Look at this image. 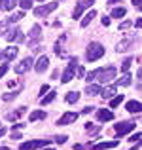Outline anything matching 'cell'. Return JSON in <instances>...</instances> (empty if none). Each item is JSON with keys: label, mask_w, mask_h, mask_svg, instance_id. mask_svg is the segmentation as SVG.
I'll use <instances>...</instances> for the list:
<instances>
[{"label": "cell", "mask_w": 142, "mask_h": 150, "mask_svg": "<svg viewBox=\"0 0 142 150\" xmlns=\"http://www.w3.org/2000/svg\"><path fill=\"white\" fill-rule=\"evenodd\" d=\"M74 150H84V146H82V144H76V146H74Z\"/></svg>", "instance_id": "46"}, {"label": "cell", "mask_w": 142, "mask_h": 150, "mask_svg": "<svg viewBox=\"0 0 142 150\" xmlns=\"http://www.w3.org/2000/svg\"><path fill=\"white\" fill-rule=\"evenodd\" d=\"M129 27H131V21H123L120 25V30H125V29H129Z\"/></svg>", "instance_id": "35"}, {"label": "cell", "mask_w": 142, "mask_h": 150, "mask_svg": "<svg viewBox=\"0 0 142 150\" xmlns=\"http://www.w3.org/2000/svg\"><path fill=\"white\" fill-rule=\"evenodd\" d=\"M38 2H44V0H38Z\"/></svg>", "instance_id": "51"}, {"label": "cell", "mask_w": 142, "mask_h": 150, "mask_svg": "<svg viewBox=\"0 0 142 150\" xmlns=\"http://www.w3.org/2000/svg\"><path fill=\"white\" fill-rule=\"evenodd\" d=\"M47 89H49V86H42V88H40V93H38V95H44Z\"/></svg>", "instance_id": "39"}, {"label": "cell", "mask_w": 142, "mask_h": 150, "mask_svg": "<svg viewBox=\"0 0 142 150\" xmlns=\"http://www.w3.org/2000/svg\"><path fill=\"white\" fill-rule=\"evenodd\" d=\"M76 67H78V61H76V59H72V61L68 63V67L65 69V72H63V78H61L63 84H66V82H70L74 78V70H76Z\"/></svg>", "instance_id": "5"}, {"label": "cell", "mask_w": 142, "mask_h": 150, "mask_svg": "<svg viewBox=\"0 0 142 150\" xmlns=\"http://www.w3.org/2000/svg\"><path fill=\"white\" fill-rule=\"evenodd\" d=\"M140 25H142V21H140V19H136V21H135V27H136V29H140Z\"/></svg>", "instance_id": "44"}, {"label": "cell", "mask_w": 142, "mask_h": 150, "mask_svg": "<svg viewBox=\"0 0 142 150\" xmlns=\"http://www.w3.org/2000/svg\"><path fill=\"white\" fill-rule=\"evenodd\" d=\"M102 25L108 27V25H110V17H102Z\"/></svg>", "instance_id": "40"}, {"label": "cell", "mask_w": 142, "mask_h": 150, "mask_svg": "<svg viewBox=\"0 0 142 150\" xmlns=\"http://www.w3.org/2000/svg\"><path fill=\"white\" fill-rule=\"evenodd\" d=\"M97 120L98 122H110V120H114V112H110L106 108H98L97 110Z\"/></svg>", "instance_id": "9"}, {"label": "cell", "mask_w": 142, "mask_h": 150, "mask_svg": "<svg viewBox=\"0 0 142 150\" xmlns=\"http://www.w3.org/2000/svg\"><path fill=\"white\" fill-rule=\"evenodd\" d=\"M47 65H49V59H47V57H40L38 63L34 65V69H36V72H44V70L47 69Z\"/></svg>", "instance_id": "13"}, {"label": "cell", "mask_w": 142, "mask_h": 150, "mask_svg": "<svg viewBox=\"0 0 142 150\" xmlns=\"http://www.w3.org/2000/svg\"><path fill=\"white\" fill-rule=\"evenodd\" d=\"M55 95H57V93H55V91H51L47 97H44V99H42V105H49V103L55 99Z\"/></svg>", "instance_id": "31"}, {"label": "cell", "mask_w": 142, "mask_h": 150, "mask_svg": "<svg viewBox=\"0 0 142 150\" xmlns=\"http://www.w3.org/2000/svg\"><path fill=\"white\" fill-rule=\"evenodd\" d=\"M51 141L49 139H40V141H29V143H23L19 150H32V148H42V146H47Z\"/></svg>", "instance_id": "4"}, {"label": "cell", "mask_w": 142, "mask_h": 150, "mask_svg": "<svg viewBox=\"0 0 142 150\" xmlns=\"http://www.w3.org/2000/svg\"><path fill=\"white\" fill-rule=\"evenodd\" d=\"M101 86H95V84H91V86H87V88H85V93H87V95H97V93H101Z\"/></svg>", "instance_id": "21"}, {"label": "cell", "mask_w": 142, "mask_h": 150, "mask_svg": "<svg viewBox=\"0 0 142 150\" xmlns=\"http://www.w3.org/2000/svg\"><path fill=\"white\" fill-rule=\"evenodd\" d=\"M21 33V30L17 29V27H10V29L6 30V40L8 42H11V40H15V38H17V34Z\"/></svg>", "instance_id": "14"}, {"label": "cell", "mask_w": 142, "mask_h": 150, "mask_svg": "<svg viewBox=\"0 0 142 150\" xmlns=\"http://www.w3.org/2000/svg\"><path fill=\"white\" fill-rule=\"evenodd\" d=\"M121 101H123V95H116V97H112V101H110V106H112V108H116V106H120V105H121Z\"/></svg>", "instance_id": "27"}, {"label": "cell", "mask_w": 142, "mask_h": 150, "mask_svg": "<svg viewBox=\"0 0 142 150\" xmlns=\"http://www.w3.org/2000/svg\"><path fill=\"white\" fill-rule=\"evenodd\" d=\"M101 95L104 97V99H110V97L116 95V86H110V88H102L101 89Z\"/></svg>", "instance_id": "15"}, {"label": "cell", "mask_w": 142, "mask_h": 150, "mask_svg": "<svg viewBox=\"0 0 142 150\" xmlns=\"http://www.w3.org/2000/svg\"><path fill=\"white\" fill-rule=\"evenodd\" d=\"M0 10H2V0H0Z\"/></svg>", "instance_id": "50"}, {"label": "cell", "mask_w": 142, "mask_h": 150, "mask_svg": "<svg viewBox=\"0 0 142 150\" xmlns=\"http://www.w3.org/2000/svg\"><path fill=\"white\" fill-rule=\"evenodd\" d=\"M46 118V112L44 110H36V112L30 114V122H36V120H44Z\"/></svg>", "instance_id": "23"}, {"label": "cell", "mask_w": 142, "mask_h": 150, "mask_svg": "<svg viewBox=\"0 0 142 150\" xmlns=\"http://www.w3.org/2000/svg\"><path fill=\"white\" fill-rule=\"evenodd\" d=\"M129 141H131V143H138V141H140V133H135Z\"/></svg>", "instance_id": "37"}, {"label": "cell", "mask_w": 142, "mask_h": 150, "mask_svg": "<svg viewBox=\"0 0 142 150\" xmlns=\"http://www.w3.org/2000/svg\"><path fill=\"white\" fill-rule=\"evenodd\" d=\"M116 67H104V69H98V70H91L87 74L85 80L87 82H93V80H98V82H110L116 78Z\"/></svg>", "instance_id": "1"}, {"label": "cell", "mask_w": 142, "mask_h": 150, "mask_svg": "<svg viewBox=\"0 0 142 150\" xmlns=\"http://www.w3.org/2000/svg\"><path fill=\"white\" fill-rule=\"evenodd\" d=\"M129 48H131V40H129V38H127V40H121L120 44L116 46V50L120 51V53H123V51H127Z\"/></svg>", "instance_id": "20"}, {"label": "cell", "mask_w": 142, "mask_h": 150, "mask_svg": "<svg viewBox=\"0 0 142 150\" xmlns=\"http://www.w3.org/2000/svg\"><path fill=\"white\" fill-rule=\"evenodd\" d=\"M17 93H19V91H15V93H4L2 99H4V101H13L15 97H17Z\"/></svg>", "instance_id": "32"}, {"label": "cell", "mask_w": 142, "mask_h": 150, "mask_svg": "<svg viewBox=\"0 0 142 150\" xmlns=\"http://www.w3.org/2000/svg\"><path fill=\"white\" fill-rule=\"evenodd\" d=\"M78 76H80V78L85 76V69H84V67H78Z\"/></svg>", "instance_id": "38"}, {"label": "cell", "mask_w": 142, "mask_h": 150, "mask_svg": "<svg viewBox=\"0 0 142 150\" xmlns=\"http://www.w3.org/2000/svg\"><path fill=\"white\" fill-rule=\"evenodd\" d=\"M30 67H32V57H25V59L21 61V65H17V67H15V72H17V74L27 72V70H29Z\"/></svg>", "instance_id": "10"}, {"label": "cell", "mask_w": 142, "mask_h": 150, "mask_svg": "<svg viewBox=\"0 0 142 150\" xmlns=\"http://www.w3.org/2000/svg\"><path fill=\"white\" fill-rule=\"evenodd\" d=\"M125 15V8H116V10L112 11V17L114 19H117V17H123Z\"/></svg>", "instance_id": "30"}, {"label": "cell", "mask_w": 142, "mask_h": 150, "mask_svg": "<svg viewBox=\"0 0 142 150\" xmlns=\"http://www.w3.org/2000/svg\"><path fill=\"white\" fill-rule=\"evenodd\" d=\"M23 17H25V11H19V13H13V15H10V17H8L6 25H13V23H17L19 19H23Z\"/></svg>", "instance_id": "18"}, {"label": "cell", "mask_w": 142, "mask_h": 150, "mask_svg": "<svg viewBox=\"0 0 142 150\" xmlns=\"http://www.w3.org/2000/svg\"><path fill=\"white\" fill-rule=\"evenodd\" d=\"M55 8H57V2H49V4H46V6H38L36 10H34V15H36V17H46Z\"/></svg>", "instance_id": "6"}, {"label": "cell", "mask_w": 142, "mask_h": 150, "mask_svg": "<svg viewBox=\"0 0 142 150\" xmlns=\"http://www.w3.org/2000/svg\"><path fill=\"white\" fill-rule=\"evenodd\" d=\"M46 150H51V148H46Z\"/></svg>", "instance_id": "52"}, {"label": "cell", "mask_w": 142, "mask_h": 150, "mask_svg": "<svg viewBox=\"0 0 142 150\" xmlns=\"http://www.w3.org/2000/svg\"><path fill=\"white\" fill-rule=\"evenodd\" d=\"M135 122H120V124H114V131H116V135L117 137H123L125 133H129V131H133L135 129Z\"/></svg>", "instance_id": "3"}, {"label": "cell", "mask_w": 142, "mask_h": 150, "mask_svg": "<svg viewBox=\"0 0 142 150\" xmlns=\"http://www.w3.org/2000/svg\"><path fill=\"white\" fill-rule=\"evenodd\" d=\"M78 99H80V93H78V91H70V93H66V97H65V101L70 103V105H72V103H76Z\"/></svg>", "instance_id": "22"}, {"label": "cell", "mask_w": 142, "mask_h": 150, "mask_svg": "<svg viewBox=\"0 0 142 150\" xmlns=\"http://www.w3.org/2000/svg\"><path fill=\"white\" fill-rule=\"evenodd\" d=\"M91 4H93V0H78V6H76V10H74L72 17H74V19L82 17V11H84V10H87V8L91 6Z\"/></svg>", "instance_id": "7"}, {"label": "cell", "mask_w": 142, "mask_h": 150, "mask_svg": "<svg viewBox=\"0 0 142 150\" xmlns=\"http://www.w3.org/2000/svg\"><path fill=\"white\" fill-rule=\"evenodd\" d=\"M6 72H8V61L4 63L2 67H0V78H2V76H4V74H6Z\"/></svg>", "instance_id": "34"}, {"label": "cell", "mask_w": 142, "mask_h": 150, "mask_svg": "<svg viewBox=\"0 0 142 150\" xmlns=\"http://www.w3.org/2000/svg\"><path fill=\"white\" fill-rule=\"evenodd\" d=\"M85 129H87V131H97L98 133V129H101V127H95L93 124H87V125H85Z\"/></svg>", "instance_id": "36"}, {"label": "cell", "mask_w": 142, "mask_h": 150, "mask_svg": "<svg viewBox=\"0 0 142 150\" xmlns=\"http://www.w3.org/2000/svg\"><path fill=\"white\" fill-rule=\"evenodd\" d=\"M0 150H10V148H8V146H2V148H0Z\"/></svg>", "instance_id": "49"}, {"label": "cell", "mask_w": 142, "mask_h": 150, "mask_svg": "<svg viewBox=\"0 0 142 150\" xmlns=\"http://www.w3.org/2000/svg\"><path fill=\"white\" fill-rule=\"evenodd\" d=\"M4 133H6V129H4V127H2V129H0V137H2V135H4Z\"/></svg>", "instance_id": "48"}, {"label": "cell", "mask_w": 142, "mask_h": 150, "mask_svg": "<svg viewBox=\"0 0 142 150\" xmlns=\"http://www.w3.org/2000/svg\"><path fill=\"white\" fill-rule=\"evenodd\" d=\"M129 84H131V76H129V74L125 72V76H123V78H120V80H117L114 86L117 88V86H129Z\"/></svg>", "instance_id": "24"}, {"label": "cell", "mask_w": 142, "mask_h": 150, "mask_svg": "<svg viewBox=\"0 0 142 150\" xmlns=\"http://www.w3.org/2000/svg\"><path fill=\"white\" fill-rule=\"evenodd\" d=\"M66 139H68V137H66V135H57V137H55V141H57V143H59V144H63V143H66Z\"/></svg>", "instance_id": "33"}, {"label": "cell", "mask_w": 142, "mask_h": 150, "mask_svg": "<svg viewBox=\"0 0 142 150\" xmlns=\"http://www.w3.org/2000/svg\"><path fill=\"white\" fill-rule=\"evenodd\" d=\"M133 4H135V8H140V0H133Z\"/></svg>", "instance_id": "45"}, {"label": "cell", "mask_w": 142, "mask_h": 150, "mask_svg": "<svg viewBox=\"0 0 142 150\" xmlns=\"http://www.w3.org/2000/svg\"><path fill=\"white\" fill-rule=\"evenodd\" d=\"M131 63H133L131 57L123 59V63H121V70H123V72H129V69H131Z\"/></svg>", "instance_id": "29"}, {"label": "cell", "mask_w": 142, "mask_h": 150, "mask_svg": "<svg viewBox=\"0 0 142 150\" xmlns=\"http://www.w3.org/2000/svg\"><path fill=\"white\" fill-rule=\"evenodd\" d=\"M17 4V0H2V10H13V6Z\"/></svg>", "instance_id": "25"}, {"label": "cell", "mask_w": 142, "mask_h": 150, "mask_svg": "<svg viewBox=\"0 0 142 150\" xmlns=\"http://www.w3.org/2000/svg\"><path fill=\"white\" fill-rule=\"evenodd\" d=\"M11 139H21V135H19L17 131H15V133H11Z\"/></svg>", "instance_id": "42"}, {"label": "cell", "mask_w": 142, "mask_h": 150, "mask_svg": "<svg viewBox=\"0 0 142 150\" xmlns=\"http://www.w3.org/2000/svg\"><path fill=\"white\" fill-rule=\"evenodd\" d=\"M40 33H42V27L34 25L32 29H30V38H40Z\"/></svg>", "instance_id": "26"}, {"label": "cell", "mask_w": 142, "mask_h": 150, "mask_svg": "<svg viewBox=\"0 0 142 150\" xmlns=\"http://www.w3.org/2000/svg\"><path fill=\"white\" fill-rule=\"evenodd\" d=\"M76 118H78L76 112H66L65 116H63L61 120L57 122V125H68V124H74V122H76Z\"/></svg>", "instance_id": "11"}, {"label": "cell", "mask_w": 142, "mask_h": 150, "mask_svg": "<svg viewBox=\"0 0 142 150\" xmlns=\"http://www.w3.org/2000/svg\"><path fill=\"white\" fill-rule=\"evenodd\" d=\"M117 2H121V0H108V6H114V4H117Z\"/></svg>", "instance_id": "43"}, {"label": "cell", "mask_w": 142, "mask_h": 150, "mask_svg": "<svg viewBox=\"0 0 142 150\" xmlns=\"http://www.w3.org/2000/svg\"><path fill=\"white\" fill-rule=\"evenodd\" d=\"M89 112H93V106H85L84 108V114H89Z\"/></svg>", "instance_id": "41"}, {"label": "cell", "mask_w": 142, "mask_h": 150, "mask_svg": "<svg viewBox=\"0 0 142 150\" xmlns=\"http://www.w3.org/2000/svg\"><path fill=\"white\" fill-rule=\"evenodd\" d=\"M117 141H108V143H101V144H97L95 146V150H108V148H116L117 146Z\"/></svg>", "instance_id": "16"}, {"label": "cell", "mask_w": 142, "mask_h": 150, "mask_svg": "<svg viewBox=\"0 0 142 150\" xmlns=\"http://www.w3.org/2000/svg\"><path fill=\"white\" fill-rule=\"evenodd\" d=\"M4 27H6V23H2V25H0V34L4 33Z\"/></svg>", "instance_id": "47"}, {"label": "cell", "mask_w": 142, "mask_h": 150, "mask_svg": "<svg viewBox=\"0 0 142 150\" xmlns=\"http://www.w3.org/2000/svg\"><path fill=\"white\" fill-rule=\"evenodd\" d=\"M140 103L138 101H129L127 105H125V110H127V112H131V114H138L140 112Z\"/></svg>", "instance_id": "12"}, {"label": "cell", "mask_w": 142, "mask_h": 150, "mask_svg": "<svg viewBox=\"0 0 142 150\" xmlns=\"http://www.w3.org/2000/svg\"><path fill=\"white\" fill-rule=\"evenodd\" d=\"M95 17H97V11H89L87 15H84V19H82V29H84V27H87Z\"/></svg>", "instance_id": "19"}, {"label": "cell", "mask_w": 142, "mask_h": 150, "mask_svg": "<svg viewBox=\"0 0 142 150\" xmlns=\"http://www.w3.org/2000/svg\"><path fill=\"white\" fill-rule=\"evenodd\" d=\"M27 112V108H25V106H21V108H17V110H15V112H11V114H6V120H15V118H19V116H23V114H25Z\"/></svg>", "instance_id": "17"}, {"label": "cell", "mask_w": 142, "mask_h": 150, "mask_svg": "<svg viewBox=\"0 0 142 150\" xmlns=\"http://www.w3.org/2000/svg\"><path fill=\"white\" fill-rule=\"evenodd\" d=\"M102 55H104V48H102L101 44H97V42H91V44L87 46V50H85V59H87V61H97Z\"/></svg>", "instance_id": "2"}, {"label": "cell", "mask_w": 142, "mask_h": 150, "mask_svg": "<svg viewBox=\"0 0 142 150\" xmlns=\"http://www.w3.org/2000/svg\"><path fill=\"white\" fill-rule=\"evenodd\" d=\"M19 6H21V10L25 11V10H30V8H32V0H19Z\"/></svg>", "instance_id": "28"}, {"label": "cell", "mask_w": 142, "mask_h": 150, "mask_svg": "<svg viewBox=\"0 0 142 150\" xmlns=\"http://www.w3.org/2000/svg\"><path fill=\"white\" fill-rule=\"evenodd\" d=\"M19 53V48H8L6 51H0V59H6V61H11V59H15Z\"/></svg>", "instance_id": "8"}]
</instances>
